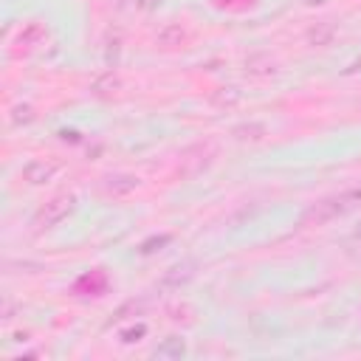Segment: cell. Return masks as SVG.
Here are the masks:
<instances>
[{
  "label": "cell",
  "instance_id": "obj_1",
  "mask_svg": "<svg viewBox=\"0 0 361 361\" xmlns=\"http://www.w3.org/2000/svg\"><path fill=\"white\" fill-rule=\"evenodd\" d=\"M355 206H361V186H353V189H344L338 195H330L319 203H313L307 212H305V220L313 223V226H324L336 217H344L347 212H353Z\"/></svg>",
  "mask_w": 361,
  "mask_h": 361
},
{
  "label": "cell",
  "instance_id": "obj_2",
  "mask_svg": "<svg viewBox=\"0 0 361 361\" xmlns=\"http://www.w3.org/2000/svg\"><path fill=\"white\" fill-rule=\"evenodd\" d=\"M73 206H76V197H73V195H68V192L54 195V197L37 212L34 226H37L39 231H42V228H54V226H59V223L73 212Z\"/></svg>",
  "mask_w": 361,
  "mask_h": 361
},
{
  "label": "cell",
  "instance_id": "obj_3",
  "mask_svg": "<svg viewBox=\"0 0 361 361\" xmlns=\"http://www.w3.org/2000/svg\"><path fill=\"white\" fill-rule=\"evenodd\" d=\"M155 358H169V361H178L186 355V341L180 336H166L155 350H152Z\"/></svg>",
  "mask_w": 361,
  "mask_h": 361
},
{
  "label": "cell",
  "instance_id": "obj_4",
  "mask_svg": "<svg viewBox=\"0 0 361 361\" xmlns=\"http://www.w3.org/2000/svg\"><path fill=\"white\" fill-rule=\"evenodd\" d=\"M195 276V265L192 262H178V265H172L164 276H161V285L164 288H180L183 282H189Z\"/></svg>",
  "mask_w": 361,
  "mask_h": 361
},
{
  "label": "cell",
  "instance_id": "obj_5",
  "mask_svg": "<svg viewBox=\"0 0 361 361\" xmlns=\"http://www.w3.org/2000/svg\"><path fill=\"white\" fill-rule=\"evenodd\" d=\"M56 172V166L54 164H45V161H31L25 169H23V178L28 180V183H45V180H51V175Z\"/></svg>",
  "mask_w": 361,
  "mask_h": 361
},
{
  "label": "cell",
  "instance_id": "obj_6",
  "mask_svg": "<svg viewBox=\"0 0 361 361\" xmlns=\"http://www.w3.org/2000/svg\"><path fill=\"white\" fill-rule=\"evenodd\" d=\"M135 186H138V178H133V175H118V178H110L107 180V192L110 195H127Z\"/></svg>",
  "mask_w": 361,
  "mask_h": 361
},
{
  "label": "cell",
  "instance_id": "obj_7",
  "mask_svg": "<svg viewBox=\"0 0 361 361\" xmlns=\"http://www.w3.org/2000/svg\"><path fill=\"white\" fill-rule=\"evenodd\" d=\"M183 28L180 25H166L161 34H158V45H164V48H175V45H180L183 42Z\"/></svg>",
  "mask_w": 361,
  "mask_h": 361
},
{
  "label": "cell",
  "instance_id": "obj_8",
  "mask_svg": "<svg viewBox=\"0 0 361 361\" xmlns=\"http://www.w3.org/2000/svg\"><path fill=\"white\" fill-rule=\"evenodd\" d=\"M333 31H336L333 25H316V28L310 31V39H313L316 45H324V42L333 37Z\"/></svg>",
  "mask_w": 361,
  "mask_h": 361
},
{
  "label": "cell",
  "instance_id": "obj_9",
  "mask_svg": "<svg viewBox=\"0 0 361 361\" xmlns=\"http://www.w3.org/2000/svg\"><path fill=\"white\" fill-rule=\"evenodd\" d=\"M144 333H147V327H144V324L130 327V330H124V333H121V341H138V336H144Z\"/></svg>",
  "mask_w": 361,
  "mask_h": 361
},
{
  "label": "cell",
  "instance_id": "obj_10",
  "mask_svg": "<svg viewBox=\"0 0 361 361\" xmlns=\"http://www.w3.org/2000/svg\"><path fill=\"white\" fill-rule=\"evenodd\" d=\"M164 243H169V234H161L158 240H147V243L141 245V251H144V254H149V251H155L152 245H164Z\"/></svg>",
  "mask_w": 361,
  "mask_h": 361
},
{
  "label": "cell",
  "instance_id": "obj_11",
  "mask_svg": "<svg viewBox=\"0 0 361 361\" xmlns=\"http://www.w3.org/2000/svg\"><path fill=\"white\" fill-rule=\"evenodd\" d=\"M307 3H310V6H319V3H324V0H307Z\"/></svg>",
  "mask_w": 361,
  "mask_h": 361
},
{
  "label": "cell",
  "instance_id": "obj_12",
  "mask_svg": "<svg viewBox=\"0 0 361 361\" xmlns=\"http://www.w3.org/2000/svg\"><path fill=\"white\" fill-rule=\"evenodd\" d=\"M355 240H361V226H358V228H355Z\"/></svg>",
  "mask_w": 361,
  "mask_h": 361
}]
</instances>
